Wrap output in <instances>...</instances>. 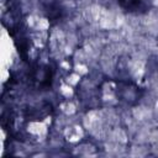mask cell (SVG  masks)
<instances>
[{"mask_svg":"<svg viewBox=\"0 0 158 158\" xmlns=\"http://www.w3.org/2000/svg\"><path fill=\"white\" fill-rule=\"evenodd\" d=\"M53 80V72L48 65L38 64L32 68L31 73V81L38 89H47L51 86Z\"/></svg>","mask_w":158,"mask_h":158,"instance_id":"6da1fadb","label":"cell"},{"mask_svg":"<svg viewBox=\"0 0 158 158\" xmlns=\"http://www.w3.org/2000/svg\"><path fill=\"white\" fill-rule=\"evenodd\" d=\"M118 6L127 14L142 15L149 11L152 1L151 0H116Z\"/></svg>","mask_w":158,"mask_h":158,"instance_id":"7a4b0ae2","label":"cell"},{"mask_svg":"<svg viewBox=\"0 0 158 158\" xmlns=\"http://www.w3.org/2000/svg\"><path fill=\"white\" fill-rule=\"evenodd\" d=\"M137 89H138L137 86H132L131 84L125 83L122 86H120V90L123 91L122 94H120L121 100H125V101H127L128 104H130L132 100H137V99L139 98V95L133 94V93H137V91H138Z\"/></svg>","mask_w":158,"mask_h":158,"instance_id":"3957f363","label":"cell"}]
</instances>
